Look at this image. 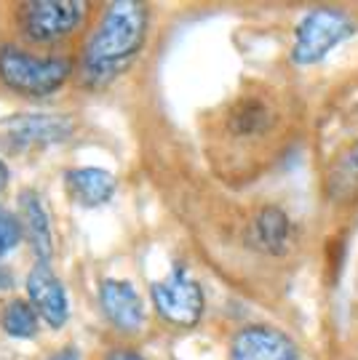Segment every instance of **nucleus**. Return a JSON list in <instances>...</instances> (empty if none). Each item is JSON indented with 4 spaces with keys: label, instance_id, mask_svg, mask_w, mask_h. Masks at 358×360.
I'll list each match as a JSON object with an SVG mask.
<instances>
[{
    "label": "nucleus",
    "instance_id": "nucleus-1",
    "mask_svg": "<svg viewBox=\"0 0 358 360\" xmlns=\"http://www.w3.org/2000/svg\"><path fill=\"white\" fill-rule=\"evenodd\" d=\"M147 25L150 13L144 3H107L80 53V83L86 89H104L118 75H123L140 56L147 38Z\"/></svg>",
    "mask_w": 358,
    "mask_h": 360
},
{
    "label": "nucleus",
    "instance_id": "nucleus-2",
    "mask_svg": "<svg viewBox=\"0 0 358 360\" xmlns=\"http://www.w3.org/2000/svg\"><path fill=\"white\" fill-rule=\"evenodd\" d=\"M73 77V62L59 53H32L25 46H0V83L16 96L43 99L62 89Z\"/></svg>",
    "mask_w": 358,
    "mask_h": 360
},
{
    "label": "nucleus",
    "instance_id": "nucleus-3",
    "mask_svg": "<svg viewBox=\"0 0 358 360\" xmlns=\"http://www.w3.org/2000/svg\"><path fill=\"white\" fill-rule=\"evenodd\" d=\"M89 19V3L83 0H32L19 3L13 27L22 40L32 46H56L83 30Z\"/></svg>",
    "mask_w": 358,
    "mask_h": 360
},
{
    "label": "nucleus",
    "instance_id": "nucleus-4",
    "mask_svg": "<svg viewBox=\"0 0 358 360\" xmlns=\"http://www.w3.org/2000/svg\"><path fill=\"white\" fill-rule=\"evenodd\" d=\"M356 32V22L347 13L334 11V8H316V11L305 13L297 25L292 62L300 67L319 65Z\"/></svg>",
    "mask_w": 358,
    "mask_h": 360
},
{
    "label": "nucleus",
    "instance_id": "nucleus-5",
    "mask_svg": "<svg viewBox=\"0 0 358 360\" xmlns=\"http://www.w3.org/2000/svg\"><path fill=\"white\" fill-rule=\"evenodd\" d=\"M155 312L171 326L192 328L204 318V288L192 278L185 264H174L163 281H155L150 285Z\"/></svg>",
    "mask_w": 358,
    "mask_h": 360
},
{
    "label": "nucleus",
    "instance_id": "nucleus-6",
    "mask_svg": "<svg viewBox=\"0 0 358 360\" xmlns=\"http://www.w3.org/2000/svg\"><path fill=\"white\" fill-rule=\"evenodd\" d=\"M73 134L75 120L64 112H19L0 120V144L11 153L59 144Z\"/></svg>",
    "mask_w": 358,
    "mask_h": 360
},
{
    "label": "nucleus",
    "instance_id": "nucleus-7",
    "mask_svg": "<svg viewBox=\"0 0 358 360\" xmlns=\"http://www.w3.org/2000/svg\"><path fill=\"white\" fill-rule=\"evenodd\" d=\"M230 360H300V349L281 328L246 326L233 336Z\"/></svg>",
    "mask_w": 358,
    "mask_h": 360
},
{
    "label": "nucleus",
    "instance_id": "nucleus-8",
    "mask_svg": "<svg viewBox=\"0 0 358 360\" xmlns=\"http://www.w3.org/2000/svg\"><path fill=\"white\" fill-rule=\"evenodd\" d=\"M27 299L40 315V321L51 328H62L70 318V302L62 281L51 264H35L27 275Z\"/></svg>",
    "mask_w": 358,
    "mask_h": 360
},
{
    "label": "nucleus",
    "instance_id": "nucleus-9",
    "mask_svg": "<svg viewBox=\"0 0 358 360\" xmlns=\"http://www.w3.org/2000/svg\"><path fill=\"white\" fill-rule=\"evenodd\" d=\"M99 304H102L104 318L121 334H140L144 326V304L137 288L128 281L107 278L99 285Z\"/></svg>",
    "mask_w": 358,
    "mask_h": 360
},
{
    "label": "nucleus",
    "instance_id": "nucleus-10",
    "mask_svg": "<svg viewBox=\"0 0 358 360\" xmlns=\"http://www.w3.org/2000/svg\"><path fill=\"white\" fill-rule=\"evenodd\" d=\"M273 126H276V112L268 99L259 94H243L225 117V131L235 142L262 139L273 131Z\"/></svg>",
    "mask_w": 358,
    "mask_h": 360
},
{
    "label": "nucleus",
    "instance_id": "nucleus-11",
    "mask_svg": "<svg viewBox=\"0 0 358 360\" xmlns=\"http://www.w3.org/2000/svg\"><path fill=\"white\" fill-rule=\"evenodd\" d=\"M64 190L75 206L97 208L104 206L116 195V176L104 168H70L64 174Z\"/></svg>",
    "mask_w": 358,
    "mask_h": 360
},
{
    "label": "nucleus",
    "instance_id": "nucleus-12",
    "mask_svg": "<svg viewBox=\"0 0 358 360\" xmlns=\"http://www.w3.org/2000/svg\"><path fill=\"white\" fill-rule=\"evenodd\" d=\"M19 206H22V230H25L30 248L35 254L38 264H51L54 257V232H51V217L43 208L35 190H25L19 195Z\"/></svg>",
    "mask_w": 358,
    "mask_h": 360
},
{
    "label": "nucleus",
    "instance_id": "nucleus-13",
    "mask_svg": "<svg viewBox=\"0 0 358 360\" xmlns=\"http://www.w3.org/2000/svg\"><path fill=\"white\" fill-rule=\"evenodd\" d=\"M252 243L265 254H286L292 243V219L278 206H265L252 221Z\"/></svg>",
    "mask_w": 358,
    "mask_h": 360
},
{
    "label": "nucleus",
    "instance_id": "nucleus-14",
    "mask_svg": "<svg viewBox=\"0 0 358 360\" xmlns=\"http://www.w3.org/2000/svg\"><path fill=\"white\" fill-rule=\"evenodd\" d=\"M0 328L13 339H35L40 331V315L30 299H11L0 312Z\"/></svg>",
    "mask_w": 358,
    "mask_h": 360
},
{
    "label": "nucleus",
    "instance_id": "nucleus-15",
    "mask_svg": "<svg viewBox=\"0 0 358 360\" xmlns=\"http://www.w3.org/2000/svg\"><path fill=\"white\" fill-rule=\"evenodd\" d=\"M22 238H25L22 221L8 211H0V257L11 254L13 248L22 243Z\"/></svg>",
    "mask_w": 358,
    "mask_h": 360
},
{
    "label": "nucleus",
    "instance_id": "nucleus-16",
    "mask_svg": "<svg viewBox=\"0 0 358 360\" xmlns=\"http://www.w3.org/2000/svg\"><path fill=\"white\" fill-rule=\"evenodd\" d=\"M104 360H147V358H144L142 352H137V349H131V347H116L104 355Z\"/></svg>",
    "mask_w": 358,
    "mask_h": 360
},
{
    "label": "nucleus",
    "instance_id": "nucleus-17",
    "mask_svg": "<svg viewBox=\"0 0 358 360\" xmlns=\"http://www.w3.org/2000/svg\"><path fill=\"white\" fill-rule=\"evenodd\" d=\"M46 360H80V349L73 347V345H64V347H59L54 355H49Z\"/></svg>",
    "mask_w": 358,
    "mask_h": 360
},
{
    "label": "nucleus",
    "instance_id": "nucleus-18",
    "mask_svg": "<svg viewBox=\"0 0 358 360\" xmlns=\"http://www.w3.org/2000/svg\"><path fill=\"white\" fill-rule=\"evenodd\" d=\"M11 288H13V272L6 264H0V291H11Z\"/></svg>",
    "mask_w": 358,
    "mask_h": 360
},
{
    "label": "nucleus",
    "instance_id": "nucleus-19",
    "mask_svg": "<svg viewBox=\"0 0 358 360\" xmlns=\"http://www.w3.org/2000/svg\"><path fill=\"white\" fill-rule=\"evenodd\" d=\"M8 176H11V171H8V166L0 160V190H6V184H8Z\"/></svg>",
    "mask_w": 358,
    "mask_h": 360
},
{
    "label": "nucleus",
    "instance_id": "nucleus-20",
    "mask_svg": "<svg viewBox=\"0 0 358 360\" xmlns=\"http://www.w3.org/2000/svg\"><path fill=\"white\" fill-rule=\"evenodd\" d=\"M350 160H353V166L358 168V144H356V147H353V158H350Z\"/></svg>",
    "mask_w": 358,
    "mask_h": 360
}]
</instances>
